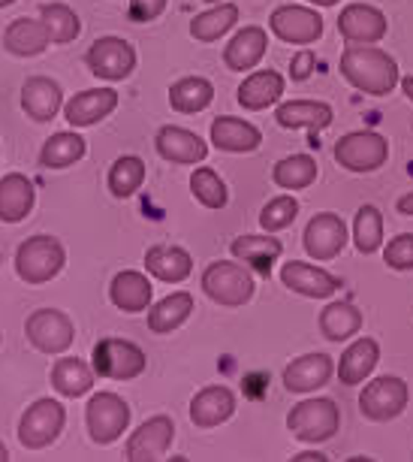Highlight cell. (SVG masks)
Wrapping results in <instances>:
<instances>
[{
    "instance_id": "6da1fadb",
    "label": "cell",
    "mask_w": 413,
    "mask_h": 462,
    "mask_svg": "<svg viewBox=\"0 0 413 462\" xmlns=\"http://www.w3.org/2000/svg\"><path fill=\"white\" fill-rule=\"evenodd\" d=\"M341 76L356 91L372 94V97H386L401 82L399 64L390 51L377 46H359V42H347V49L341 51Z\"/></svg>"
},
{
    "instance_id": "7a4b0ae2",
    "label": "cell",
    "mask_w": 413,
    "mask_h": 462,
    "mask_svg": "<svg viewBox=\"0 0 413 462\" xmlns=\"http://www.w3.org/2000/svg\"><path fill=\"white\" fill-rule=\"evenodd\" d=\"M202 291L206 296L224 309H242L253 300V275H251V266H244L242 260L233 263V260H215V263L206 266V273L199 278Z\"/></svg>"
},
{
    "instance_id": "3957f363",
    "label": "cell",
    "mask_w": 413,
    "mask_h": 462,
    "mask_svg": "<svg viewBox=\"0 0 413 462\" xmlns=\"http://www.w3.org/2000/svg\"><path fill=\"white\" fill-rule=\"evenodd\" d=\"M64 263L67 251L55 236H31L15 251V273H19L22 282L33 287L49 284L51 278H58Z\"/></svg>"
},
{
    "instance_id": "277c9868",
    "label": "cell",
    "mask_w": 413,
    "mask_h": 462,
    "mask_svg": "<svg viewBox=\"0 0 413 462\" xmlns=\"http://www.w3.org/2000/svg\"><path fill=\"white\" fill-rule=\"evenodd\" d=\"M287 430L293 432V439L305 444L329 441L341 430V411L332 399H302L287 414Z\"/></svg>"
},
{
    "instance_id": "5b68a950",
    "label": "cell",
    "mask_w": 413,
    "mask_h": 462,
    "mask_svg": "<svg viewBox=\"0 0 413 462\" xmlns=\"http://www.w3.org/2000/svg\"><path fill=\"white\" fill-rule=\"evenodd\" d=\"M91 365L106 381H133L148 369V356L142 347L127 338H100L94 345Z\"/></svg>"
},
{
    "instance_id": "8992f818",
    "label": "cell",
    "mask_w": 413,
    "mask_h": 462,
    "mask_svg": "<svg viewBox=\"0 0 413 462\" xmlns=\"http://www.w3.org/2000/svg\"><path fill=\"white\" fill-rule=\"evenodd\" d=\"M410 402V390L399 374H381V378L368 381L363 396H359V411L372 423H390L404 414Z\"/></svg>"
},
{
    "instance_id": "52a82bcc",
    "label": "cell",
    "mask_w": 413,
    "mask_h": 462,
    "mask_svg": "<svg viewBox=\"0 0 413 462\" xmlns=\"http://www.w3.org/2000/svg\"><path fill=\"white\" fill-rule=\"evenodd\" d=\"M332 154L347 172H374L390 161V143L377 130H353L338 139Z\"/></svg>"
},
{
    "instance_id": "ba28073f",
    "label": "cell",
    "mask_w": 413,
    "mask_h": 462,
    "mask_svg": "<svg viewBox=\"0 0 413 462\" xmlns=\"http://www.w3.org/2000/svg\"><path fill=\"white\" fill-rule=\"evenodd\" d=\"M67 411L58 399H37L19 420V441L24 450H46L64 432Z\"/></svg>"
},
{
    "instance_id": "9c48e42d",
    "label": "cell",
    "mask_w": 413,
    "mask_h": 462,
    "mask_svg": "<svg viewBox=\"0 0 413 462\" xmlns=\"http://www.w3.org/2000/svg\"><path fill=\"white\" fill-rule=\"evenodd\" d=\"M130 417H133V411H130V405L118 393H94L85 408L87 435H91L94 444L106 448V444L118 441L127 432Z\"/></svg>"
},
{
    "instance_id": "30bf717a",
    "label": "cell",
    "mask_w": 413,
    "mask_h": 462,
    "mask_svg": "<svg viewBox=\"0 0 413 462\" xmlns=\"http://www.w3.org/2000/svg\"><path fill=\"white\" fill-rule=\"evenodd\" d=\"M24 336L40 354H64L76 338V327L64 311L37 309L24 320Z\"/></svg>"
},
{
    "instance_id": "8fae6325",
    "label": "cell",
    "mask_w": 413,
    "mask_h": 462,
    "mask_svg": "<svg viewBox=\"0 0 413 462\" xmlns=\"http://www.w3.org/2000/svg\"><path fill=\"white\" fill-rule=\"evenodd\" d=\"M85 64L96 79L124 82L136 69V49L121 37H100L91 42V49H87Z\"/></svg>"
},
{
    "instance_id": "7c38bea8",
    "label": "cell",
    "mask_w": 413,
    "mask_h": 462,
    "mask_svg": "<svg viewBox=\"0 0 413 462\" xmlns=\"http://www.w3.org/2000/svg\"><path fill=\"white\" fill-rule=\"evenodd\" d=\"M271 33L289 46H311L323 37V15L311 6H278L269 19Z\"/></svg>"
},
{
    "instance_id": "4fadbf2b",
    "label": "cell",
    "mask_w": 413,
    "mask_h": 462,
    "mask_svg": "<svg viewBox=\"0 0 413 462\" xmlns=\"http://www.w3.org/2000/svg\"><path fill=\"white\" fill-rule=\"evenodd\" d=\"M347 224L341 221V215L335 212H320L314 215L305 226L302 245L307 251V257L314 260H335L341 251L347 248Z\"/></svg>"
},
{
    "instance_id": "5bb4252c",
    "label": "cell",
    "mask_w": 413,
    "mask_h": 462,
    "mask_svg": "<svg viewBox=\"0 0 413 462\" xmlns=\"http://www.w3.org/2000/svg\"><path fill=\"white\" fill-rule=\"evenodd\" d=\"M172 439H175L172 417L157 414V417H151V420H145L127 439L124 459H130V462H154V459H163L166 450L172 448Z\"/></svg>"
},
{
    "instance_id": "9a60e30c",
    "label": "cell",
    "mask_w": 413,
    "mask_h": 462,
    "mask_svg": "<svg viewBox=\"0 0 413 462\" xmlns=\"http://www.w3.org/2000/svg\"><path fill=\"white\" fill-rule=\"evenodd\" d=\"M386 15L377 10V6L368 4H350L341 10L338 15V33L347 42H359V46H374L386 37Z\"/></svg>"
},
{
    "instance_id": "2e32d148",
    "label": "cell",
    "mask_w": 413,
    "mask_h": 462,
    "mask_svg": "<svg viewBox=\"0 0 413 462\" xmlns=\"http://www.w3.org/2000/svg\"><path fill=\"white\" fill-rule=\"evenodd\" d=\"M154 148L163 161L170 163H184V167H193V163H202L208 154V145L206 139L199 134H193L188 127H175V125H166L157 130L154 136Z\"/></svg>"
},
{
    "instance_id": "e0dca14e",
    "label": "cell",
    "mask_w": 413,
    "mask_h": 462,
    "mask_svg": "<svg viewBox=\"0 0 413 462\" xmlns=\"http://www.w3.org/2000/svg\"><path fill=\"white\" fill-rule=\"evenodd\" d=\"M280 282L289 287L298 296H307V300H329V296L338 293L341 282L332 273L311 263H298V260H289V263L280 266Z\"/></svg>"
},
{
    "instance_id": "ac0fdd59",
    "label": "cell",
    "mask_w": 413,
    "mask_h": 462,
    "mask_svg": "<svg viewBox=\"0 0 413 462\" xmlns=\"http://www.w3.org/2000/svg\"><path fill=\"white\" fill-rule=\"evenodd\" d=\"M22 109L31 121L46 125V121L58 118V112H64V91L49 76H31L22 85Z\"/></svg>"
},
{
    "instance_id": "d6986e66",
    "label": "cell",
    "mask_w": 413,
    "mask_h": 462,
    "mask_svg": "<svg viewBox=\"0 0 413 462\" xmlns=\"http://www.w3.org/2000/svg\"><path fill=\"white\" fill-rule=\"evenodd\" d=\"M118 109L115 88H87L64 103V118L73 127H94L96 121L109 118Z\"/></svg>"
},
{
    "instance_id": "ffe728a7",
    "label": "cell",
    "mask_w": 413,
    "mask_h": 462,
    "mask_svg": "<svg viewBox=\"0 0 413 462\" xmlns=\"http://www.w3.org/2000/svg\"><path fill=\"white\" fill-rule=\"evenodd\" d=\"M233 414H235V393L230 387H224V383L202 387L190 399V420L199 430H215V426L230 420Z\"/></svg>"
},
{
    "instance_id": "44dd1931",
    "label": "cell",
    "mask_w": 413,
    "mask_h": 462,
    "mask_svg": "<svg viewBox=\"0 0 413 462\" xmlns=\"http://www.w3.org/2000/svg\"><path fill=\"white\" fill-rule=\"evenodd\" d=\"M332 374H335V363L329 354H305L284 369V387L289 393H314L326 387Z\"/></svg>"
},
{
    "instance_id": "7402d4cb",
    "label": "cell",
    "mask_w": 413,
    "mask_h": 462,
    "mask_svg": "<svg viewBox=\"0 0 413 462\" xmlns=\"http://www.w3.org/2000/svg\"><path fill=\"white\" fill-rule=\"evenodd\" d=\"M266 49H269V33L260 24H248V28H242L224 46V64L233 73H244V69H253L266 58Z\"/></svg>"
},
{
    "instance_id": "603a6c76",
    "label": "cell",
    "mask_w": 413,
    "mask_h": 462,
    "mask_svg": "<svg viewBox=\"0 0 413 462\" xmlns=\"http://www.w3.org/2000/svg\"><path fill=\"white\" fill-rule=\"evenodd\" d=\"M51 46V37L42 19H13L4 31V49L15 58H37Z\"/></svg>"
},
{
    "instance_id": "cb8c5ba5",
    "label": "cell",
    "mask_w": 413,
    "mask_h": 462,
    "mask_svg": "<svg viewBox=\"0 0 413 462\" xmlns=\"http://www.w3.org/2000/svg\"><path fill=\"white\" fill-rule=\"evenodd\" d=\"M151 293H154V287H151V282H148V275L133 273V269L118 273L109 284L112 305L121 311H127V315H139V311L151 309Z\"/></svg>"
},
{
    "instance_id": "d4e9b609",
    "label": "cell",
    "mask_w": 413,
    "mask_h": 462,
    "mask_svg": "<svg viewBox=\"0 0 413 462\" xmlns=\"http://www.w3.org/2000/svg\"><path fill=\"white\" fill-rule=\"evenodd\" d=\"M212 143L221 152L230 154H251L257 152L262 143V134L251 121L244 118H233V116H221L212 121Z\"/></svg>"
},
{
    "instance_id": "484cf974",
    "label": "cell",
    "mask_w": 413,
    "mask_h": 462,
    "mask_svg": "<svg viewBox=\"0 0 413 462\" xmlns=\"http://www.w3.org/2000/svg\"><path fill=\"white\" fill-rule=\"evenodd\" d=\"M332 118H335V112L323 100H289L275 109V121L284 130L307 127L311 134H317V130H326L332 125Z\"/></svg>"
},
{
    "instance_id": "4316f807",
    "label": "cell",
    "mask_w": 413,
    "mask_h": 462,
    "mask_svg": "<svg viewBox=\"0 0 413 462\" xmlns=\"http://www.w3.org/2000/svg\"><path fill=\"white\" fill-rule=\"evenodd\" d=\"M145 269L163 284H181L193 273V257L179 245H154L145 251Z\"/></svg>"
},
{
    "instance_id": "83f0119b",
    "label": "cell",
    "mask_w": 413,
    "mask_h": 462,
    "mask_svg": "<svg viewBox=\"0 0 413 462\" xmlns=\"http://www.w3.org/2000/svg\"><path fill=\"white\" fill-rule=\"evenodd\" d=\"M284 76L275 69H257V73L244 76V82L239 85V103L248 112H262L284 97Z\"/></svg>"
},
{
    "instance_id": "f1b7e54d",
    "label": "cell",
    "mask_w": 413,
    "mask_h": 462,
    "mask_svg": "<svg viewBox=\"0 0 413 462\" xmlns=\"http://www.w3.org/2000/svg\"><path fill=\"white\" fill-rule=\"evenodd\" d=\"M33 203H37V190H33L31 179L22 172H10L0 179V221L19 224L31 215Z\"/></svg>"
},
{
    "instance_id": "f546056e",
    "label": "cell",
    "mask_w": 413,
    "mask_h": 462,
    "mask_svg": "<svg viewBox=\"0 0 413 462\" xmlns=\"http://www.w3.org/2000/svg\"><path fill=\"white\" fill-rule=\"evenodd\" d=\"M377 363H381V345H377L374 338L363 336V338H356L344 354H341L335 372H338L341 383L356 387V383H363L368 374L377 369Z\"/></svg>"
},
{
    "instance_id": "4dcf8cb0",
    "label": "cell",
    "mask_w": 413,
    "mask_h": 462,
    "mask_svg": "<svg viewBox=\"0 0 413 462\" xmlns=\"http://www.w3.org/2000/svg\"><path fill=\"white\" fill-rule=\"evenodd\" d=\"M233 257L235 260H242L244 266H251L253 273H260V275H269L271 273V266H275V260L284 254V245L271 236H257V233H251V236H239V239H233Z\"/></svg>"
},
{
    "instance_id": "1f68e13d",
    "label": "cell",
    "mask_w": 413,
    "mask_h": 462,
    "mask_svg": "<svg viewBox=\"0 0 413 462\" xmlns=\"http://www.w3.org/2000/svg\"><path fill=\"white\" fill-rule=\"evenodd\" d=\"M94 365H87L78 356H60V360L51 365V387L55 393L64 399H78L85 393H91L94 387Z\"/></svg>"
},
{
    "instance_id": "d6a6232c",
    "label": "cell",
    "mask_w": 413,
    "mask_h": 462,
    "mask_svg": "<svg viewBox=\"0 0 413 462\" xmlns=\"http://www.w3.org/2000/svg\"><path fill=\"white\" fill-rule=\"evenodd\" d=\"M190 315H193V296L188 291H175L148 309V329L157 336H166L172 329H179L181 324H188Z\"/></svg>"
},
{
    "instance_id": "836d02e7",
    "label": "cell",
    "mask_w": 413,
    "mask_h": 462,
    "mask_svg": "<svg viewBox=\"0 0 413 462\" xmlns=\"http://www.w3.org/2000/svg\"><path fill=\"white\" fill-rule=\"evenodd\" d=\"M359 329H363V311H359L353 302L335 300L320 311V333L323 338H329V342H347Z\"/></svg>"
},
{
    "instance_id": "e575fe53",
    "label": "cell",
    "mask_w": 413,
    "mask_h": 462,
    "mask_svg": "<svg viewBox=\"0 0 413 462\" xmlns=\"http://www.w3.org/2000/svg\"><path fill=\"white\" fill-rule=\"evenodd\" d=\"M215 100V85L202 76H184L170 88V106L181 116H197Z\"/></svg>"
},
{
    "instance_id": "d590c367",
    "label": "cell",
    "mask_w": 413,
    "mask_h": 462,
    "mask_svg": "<svg viewBox=\"0 0 413 462\" xmlns=\"http://www.w3.org/2000/svg\"><path fill=\"white\" fill-rule=\"evenodd\" d=\"M87 145L85 139L73 134V130H60V134L49 136L46 143H42V152H40V167L46 170H67L73 167L85 158Z\"/></svg>"
},
{
    "instance_id": "8d00e7d4",
    "label": "cell",
    "mask_w": 413,
    "mask_h": 462,
    "mask_svg": "<svg viewBox=\"0 0 413 462\" xmlns=\"http://www.w3.org/2000/svg\"><path fill=\"white\" fill-rule=\"evenodd\" d=\"M239 22V6L235 4H215L212 10L199 13L190 19V37L199 42H215L224 33H230Z\"/></svg>"
},
{
    "instance_id": "74e56055",
    "label": "cell",
    "mask_w": 413,
    "mask_h": 462,
    "mask_svg": "<svg viewBox=\"0 0 413 462\" xmlns=\"http://www.w3.org/2000/svg\"><path fill=\"white\" fill-rule=\"evenodd\" d=\"M317 161L311 154H289V158L278 161L275 170H271V179H275L278 188L284 190H305L317 181Z\"/></svg>"
},
{
    "instance_id": "f35d334b",
    "label": "cell",
    "mask_w": 413,
    "mask_h": 462,
    "mask_svg": "<svg viewBox=\"0 0 413 462\" xmlns=\"http://www.w3.org/2000/svg\"><path fill=\"white\" fill-rule=\"evenodd\" d=\"M145 176H148V167L142 158H136V154H124V158H118L115 163H112L109 170V194L115 199H127L133 197L139 188L145 185Z\"/></svg>"
},
{
    "instance_id": "ab89813d",
    "label": "cell",
    "mask_w": 413,
    "mask_h": 462,
    "mask_svg": "<svg viewBox=\"0 0 413 462\" xmlns=\"http://www.w3.org/2000/svg\"><path fill=\"white\" fill-rule=\"evenodd\" d=\"M40 19H42V24H46V31H49V37L55 46L73 42L78 33H82V22H78L76 10H69L67 4H42Z\"/></svg>"
},
{
    "instance_id": "60d3db41",
    "label": "cell",
    "mask_w": 413,
    "mask_h": 462,
    "mask_svg": "<svg viewBox=\"0 0 413 462\" xmlns=\"http://www.w3.org/2000/svg\"><path fill=\"white\" fill-rule=\"evenodd\" d=\"M353 245L359 254H374L383 248V215L377 206H359L353 217Z\"/></svg>"
},
{
    "instance_id": "b9f144b4",
    "label": "cell",
    "mask_w": 413,
    "mask_h": 462,
    "mask_svg": "<svg viewBox=\"0 0 413 462\" xmlns=\"http://www.w3.org/2000/svg\"><path fill=\"white\" fill-rule=\"evenodd\" d=\"M190 194L199 206L206 208H224L230 203V190H226V181L217 176L212 167H197L190 176Z\"/></svg>"
},
{
    "instance_id": "7bdbcfd3",
    "label": "cell",
    "mask_w": 413,
    "mask_h": 462,
    "mask_svg": "<svg viewBox=\"0 0 413 462\" xmlns=\"http://www.w3.org/2000/svg\"><path fill=\"white\" fill-rule=\"evenodd\" d=\"M298 215V199L293 194H280L275 199H269L260 212V226L266 233H280L296 221Z\"/></svg>"
},
{
    "instance_id": "ee69618b",
    "label": "cell",
    "mask_w": 413,
    "mask_h": 462,
    "mask_svg": "<svg viewBox=\"0 0 413 462\" xmlns=\"http://www.w3.org/2000/svg\"><path fill=\"white\" fill-rule=\"evenodd\" d=\"M383 263L395 269V273H410L413 269V233H401V236L390 239L383 248Z\"/></svg>"
},
{
    "instance_id": "f6af8a7d",
    "label": "cell",
    "mask_w": 413,
    "mask_h": 462,
    "mask_svg": "<svg viewBox=\"0 0 413 462\" xmlns=\"http://www.w3.org/2000/svg\"><path fill=\"white\" fill-rule=\"evenodd\" d=\"M170 0H130V19L133 22H154L161 19Z\"/></svg>"
},
{
    "instance_id": "bcb514c9",
    "label": "cell",
    "mask_w": 413,
    "mask_h": 462,
    "mask_svg": "<svg viewBox=\"0 0 413 462\" xmlns=\"http://www.w3.org/2000/svg\"><path fill=\"white\" fill-rule=\"evenodd\" d=\"M314 69H317V55H314L311 49H302L289 60V76H293V82H305Z\"/></svg>"
},
{
    "instance_id": "7dc6e473",
    "label": "cell",
    "mask_w": 413,
    "mask_h": 462,
    "mask_svg": "<svg viewBox=\"0 0 413 462\" xmlns=\"http://www.w3.org/2000/svg\"><path fill=\"white\" fill-rule=\"evenodd\" d=\"M329 457H323L320 450H305V453H296L293 462H326Z\"/></svg>"
},
{
    "instance_id": "c3c4849f",
    "label": "cell",
    "mask_w": 413,
    "mask_h": 462,
    "mask_svg": "<svg viewBox=\"0 0 413 462\" xmlns=\"http://www.w3.org/2000/svg\"><path fill=\"white\" fill-rule=\"evenodd\" d=\"M395 206H399V212H401L404 217H413V190H410V194L399 197V203H395Z\"/></svg>"
},
{
    "instance_id": "681fc988",
    "label": "cell",
    "mask_w": 413,
    "mask_h": 462,
    "mask_svg": "<svg viewBox=\"0 0 413 462\" xmlns=\"http://www.w3.org/2000/svg\"><path fill=\"white\" fill-rule=\"evenodd\" d=\"M401 91L408 94V100L413 103V76H404V79H401Z\"/></svg>"
},
{
    "instance_id": "f907efd6",
    "label": "cell",
    "mask_w": 413,
    "mask_h": 462,
    "mask_svg": "<svg viewBox=\"0 0 413 462\" xmlns=\"http://www.w3.org/2000/svg\"><path fill=\"white\" fill-rule=\"evenodd\" d=\"M307 4H314V6H335L338 0H307Z\"/></svg>"
},
{
    "instance_id": "816d5d0a",
    "label": "cell",
    "mask_w": 413,
    "mask_h": 462,
    "mask_svg": "<svg viewBox=\"0 0 413 462\" xmlns=\"http://www.w3.org/2000/svg\"><path fill=\"white\" fill-rule=\"evenodd\" d=\"M6 459H10V450H6V444L0 441V462H6Z\"/></svg>"
},
{
    "instance_id": "f5cc1de1",
    "label": "cell",
    "mask_w": 413,
    "mask_h": 462,
    "mask_svg": "<svg viewBox=\"0 0 413 462\" xmlns=\"http://www.w3.org/2000/svg\"><path fill=\"white\" fill-rule=\"evenodd\" d=\"M15 0H0V10H6V6H13Z\"/></svg>"
},
{
    "instance_id": "db71d44e",
    "label": "cell",
    "mask_w": 413,
    "mask_h": 462,
    "mask_svg": "<svg viewBox=\"0 0 413 462\" xmlns=\"http://www.w3.org/2000/svg\"><path fill=\"white\" fill-rule=\"evenodd\" d=\"M202 4H224V0H202Z\"/></svg>"
},
{
    "instance_id": "11a10c76",
    "label": "cell",
    "mask_w": 413,
    "mask_h": 462,
    "mask_svg": "<svg viewBox=\"0 0 413 462\" xmlns=\"http://www.w3.org/2000/svg\"><path fill=\"white\" fill-rule=\"evenodd\" d=\"M0 342H4V333H0Z\"/></svg>"
}]
</instances>
